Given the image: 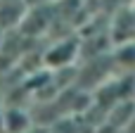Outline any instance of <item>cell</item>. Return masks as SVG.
<instances>
[{
  "label": "cell",
  "instance_id": "obj_1",
  "mask_svg": "<svg viewBox=\"0 0 135 133\" xmlns=\"http://www.w3.org/2000/svg\"><path fill=\"white\" fill-rule=\"evenodd\" d=\"M76 55H78V43L76 40H62L45 52V64L50 69H64L71 64V59Z\"/></svg>",
  "mask_w": 135,
  "mask_h": 133
},
{
  "label": "cell",
  "instance_id": "obj_2",
  "mask_svg": "<svg viewBox=\"0 0 135 133\" xmlns=\"http://www.w3.org/2000/svg\"><path fill=\"white\" fill-rule=\"evenodd\" d=\"M2 121H5V133H26L33 124H31V117L24 112V109H17V107H9L2 112Z\"/></svg>",
  "mask_w": 135,
  "mask_h": 133
},
{
  "label": "cell",
  "instance_id": "obj_3",
  "mask_svg": "<svg viewBox=\"0 0 135 133\" xmlns=\"http://www.w3.org/2000/svg\"><path fill=\"white\" fill-rule=\"evenodd\" d=\"M133 12H135V7H133Z\"/></svg>",
  "mask_w": 135,
  "mask_h": 133
}]
</instances>
